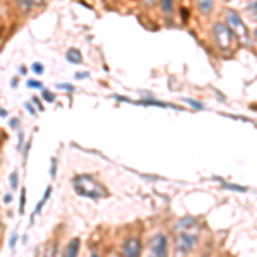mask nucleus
Wrapping results in <instances>:
<instances>
[{
	"mask_svg": "<svg viewBox=\"0 0 257 257\" xmlns=\"http://www.w3.org/2000/svg\"><path fill=\"white\" fill-rule=\"evenodd\" d=\"M24 206H26V189H21V202H19L21 214H24Z\"/></svg>",
	"mask_w": 257,
	"mask_h": 257,
	"instance_id": "ddd939ff",
	"label": "nucleus"
},
{
	"mask_svg": "<svg viewBox=\"0 0 257 257\" xmlns=\"http://www.w3.org/2000/svg\"><path fill=\"white\" fill-rule=\"evenodd\" d=\"M161 7L167 14H172L173 12V0H161Z\"/></svg>",
	"mask_w": 257,
	"mask_h": 257,
	"instance_id": "f8f14e48",
	"label": "nucleus"
},
{
	"mask_svg": "<svg viewBox=\"0 0 257 257\" xmlns=\"http://www.w3.org/2000/svg\"><path fill=\"white\" fill-rule=\"evenodd\" d=\"M11 185L12 187H18V173H12V177H11Z\"/></svg>",
	"mask_w": 257,
	"mask_h": 257,
	"instance_id": "dca6fc26",
	"label": "nucleus"
},
{
	"mask_svg": "<svg viewBox=\"0 0 257 257\" xmlns=\"http://www.w3.org/2000/svg\"><path fill=\"white\" fill-rule=\"evenodd\" d=\"M33 70L41 74V72H43V65H41V64H33Z\"/></svg>",
	"mask_w": 257,
	"mask_h": 257,
	"instance_id": "f3484780",
	"label": "nucleus"
},
{
	"mask_svg": "<svg viewBox=\"0 0 257 257\" xmlns=\"http://www.w3.org/2000/svg\"><path fill=\"white\" fill-rule=\"evenodd\" d=\"M50 194H52V187H48L47 190H45V196H43V199H41V202H40V204H36V209H35V213H33V218H31V219H35V216L40 213L41 208H43V206L47 204V201H48Z\"/></svg>",
	"mask_w": 257,
	"mask_h": 257,
	"instance_id": "9b49d317",
	"label": "nucleus"
},
{
	"mask_svg": "<svg viewBox=\"0 0 257 257\" xmlns=\"http://www.w3.org/2000/svg\"><path fill=\"white\" fill-rule=\"evenodd\" d=\"M45 257H55V243H52V245L47 248V252H45Z\"/></svg>",
	"mask_w": 257,
	"mask_h": 257,
	"instance_id": "4468645a",
	"label": "nucleus"
},
{
	"mask_svg": "<svg viewBox=\"0 0 257 257\" xmlns=\"http://www.w3.org/2000/svg\"><path fill=\"white\" fill-rule=\"evenodd\" d=\"M226 24L230 26V30L235 33V36H238L240 40H248V31L247 26L243 24L242 18L238 16V12L235 11H228L226 12Z\"/></svg>",
	"mask_w": 257,
	"mask_h": 257,
	"instance_id": "7ed1b4c3",
	"label": "nucleus"
},
{
	"mask_svg": "<svg viewBox=\"0 0 257 257\" xmlns=\"http://www.w3.org/2000/svg\"><path fill=\"white\" fill-rule=\"evenodd\" d=\"M248 11L257 12V0H248Z\"/></svg>",
	"mask_w": 257,
	"mask_h": 257,
	"instance_id": "2eb2a0df",
	"label": "nucleus"
},
{
	"mask_svg": "<svg viewBox=\"0 0 257 257\" xmlns=\"http://www.w3.org/2000/svg\"><path fill=\"white\" fill-rule=\"evenodd\" d=\"M2 235H4V225H2V221H0V238H2Z\"/></svg>",
	"mask_w": 257,
	"mask_h": 257,
	"instance_id": "aec40b11",
	"label": "nucleus"
},
{
	"mask_svg": "<svg viewBox=\"0 0 257 257\" xmlns=\"http://www.w3.org/2000/svg\"><path fill=\"white\" fill-rule=\"evenodd\" d=\"M28 86H33V88H41V82H36V81H30Z\"/></svg>",
	"mask_w": 257,
	"mask_h": 257,
	"instance_id": "a211bd4d",
	"label": "nucleus"
},
{
	"mask_svg": "<svg viewBox=\"0 0 257 257\" xmlns=\"http://www.w3.org/2000/svg\"><path fill=\"white\" fill-rule=\"evenodd\" d=\"M21 9L23 11H30L33 7H38V6H43L45 0H18Z\"/></svg>",
	"mask_w": 257,
	"mask_h": 257,
	"instance_id": "1a4fd4ad",
	"label": "nucleus"
},
{
	"mask_svg": "<svg viewBox=\"0 0 257 257\" xmlns=\"http://www.w3.org/2000/svg\"><path fill=\"white\" fill-rule=\"evenodd\" d=\"M213 38L216 47L221 50V52H230L231 48L235 47V33L230 30L226 23H216L213 26Z\"/></svg>",
	"mask_w": 257,
	"mask_h": 257,
	"instance_id": "f03ea898",
	"label": "nucleus"
},
{
	"mask_svg": "<svg viewBox=\"0 0 257 257\" xmlns=\"http://www.w3.org/2000/svg\"><path fill=\"white\" fill-rule=\"evenodd\" d=\"M254 41H255V47H257V30L254 31Z\"/></svg>",
	"mask_w": 257,
	"mask_h": 257,
	"instance_id": "412c9836",
	"label": "nucleus"
},
{
	"mask_svg": "<svg viewBox=\"0 0 257 257\" xmlns=\"http://www.w3.org/2000/svg\"><path fill=\"white\" fill-rule=\"evenodd\" d=\"M67 60L70 62V64H81V62H82L81 52H79V50H76V48H70L67 52Z\"/></svg>",
	"mask_w": 257,
	"mask_h": 257,
	"instance_id": "9d476101",
	"label": "nucleus"
},
{
	"mask_svg": "<svg viewBox=\"0 0 257 257\" xmlns=\"http://www.w3.org/2000/svg\"><path fill=\"white\" fill-rule=\"evenodd\" d=\"M197 242V235H192L189 233V231H182L180 235H178L177 238V250L180 252V254H187V252H190L194 248V245H196Z\"/></svg>",
	"mask_w": 257,
	"mask_h": 257,
	"instance_id": "423d86ee",
	"label": "nucleus"
},
{
	"mask_svg": "<svg viewBox=\"0 0 257 257\" xmlns=\"http://www.w3.org/2000/svg\"><path fill=\"white\" fill-rule=\"evenodd\" d=\"M143 252V243L138 237H128L122 243V254L123 257H141Z\"/></svg>",
	"mask_w": 257,
	"mask_h": 257,
	"instance_id": "39448f33",
	"label": "nucleus"
},
{
	"mask_svg": "<svg viewBox=\"0 0 257 257\" xmlns=\"http://www.w3.org/2000/svg\"><path fill=\"white\" fill-rule=\"evenodd\" d=\"M43 96L47 98L48 101H53V94H52V93H48V91H45V93H43Z\"/></svg>",
	"mask_w": 257,
	"mask_h": 257,
	"instance_id": "6ab92c4d",
	"label": "nucleus"
},
{
	"mask_svg": "<svg viewBox=\"0 0 257 257\" xmlns=\"http://www.w3.org/2000/svg\"><path fill=\"white\" fill-rule=\"evenodd\" d=\"M148 257H168V240L165 235H156L151 238Z\"/></svg>",
	"mask_w": 257,
	"mask_h": 257,
	"instance_id": "20e7f679",
	"label": "nucleus"
},
{
	"mask_svg": "<svg viewBox=\"0 0 257 257\" xmlns=\"http://www.w3.org/2000/svg\"><path fill=\"white\" fill-rule=\"evenodd\" d=\"M79 248H81V240L79 238H72L67 243V247H65L64 255H62V257H77V254H79Z\"/></svg>",
	"mask_w": 257,
	"mask_h": 257,
	"instance_id": "0eeeda50",
	"label": "nucleus"
},
{
	"mask_svg": "<svg viewBox=\"0 0 257 257\" xmlns=\"http://www.w3.org/2000/svg\"><path fill=\"white\" fill-rule=\"evenodd\" d=\"M91 257H99L98 254H91Z\"/></svg>",
	"mask_w": 257,
	"mask_h": 257,
	"instance_id": "4be33fe9",
	"label": "nucleus"
},
{
	"mask_svg": "<svg viewBox=\"0 0 257 257\" xmlns=\"http://www.w3.org/2000/svg\"><path fill=\"white\" fill-rule=\"evenodd\" d=\"M197 9L202 12V14H209L214 7V0H196Z\"/></svg>",
	"mask_w": 257,
	"mask_h": 257,
	"instance_id": "6e6552de",
	"label": "nucleus"
},
{
	"mask_svg": "<svg viewBox=\"0 0 257 257\" xmlns=\"http://www.w3.org/2000/svg\"><path fill=\"white\" fill-rule=\"evenodd\" d=\"M74 190H76L79 196L88 197V199H103L108 196V190L103 184H99L96 178L89 175H79L72 180Z\"/></svg>",
	"mask_w": 257,
	"mask_h": 257,
	"instance_id": "f257e3e1",
	"label": "nucleus"
}]
</instances>
